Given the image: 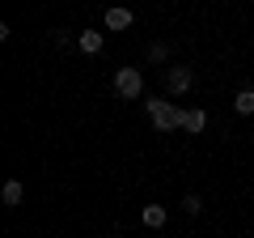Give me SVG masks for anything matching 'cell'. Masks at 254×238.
I'll return each instance as SVG.
<instances>
[{"mask_svg":"<svg viewBox=\"0 0 254 238\" xmlns=\"http://www.w3.org/2000/svg\"><path fill=\"white\" fill-rule=\"evenodd\" d=\"M190 85H195V68L190 64H170L165 68V90H170V98L190 94Z\"/></svg>","mask_w":254,"mask_h":238,"instance_id":"3","label":"cell"},{"mask_svg":"<svg viewBox=\"0 0 254 238\" xmlns=\"http://www.w3.org/2000/svg\"><path fill=\"white\" fill-rule=\"evenodd\" d=\"M208 128V111H187V119H182V132H190V136H199V132Z\"/></svg>","mask_w":254,"mask_h":238,"instance_id":"8","label":"cell"},{"mask_svg":"<svg viewBox=\"0 0 254 238\" xmlns=\"http://www.w3.org/2000/svg\"><path fill=\"white\" fill-rule=\"evenodd\" d=\"M47 38H51V43H60V47H64V43H72V34H68V30H51Z\"/></svg>","mask_w":254,"mask_h":238,"instance_id":"12","label":"cell"},{"mask_svg":"<svg viewBox=\"0 0 254 238\" xmlns=\"http://www.w3.org/2000/svg\"><path fill=\"white\" fill-rule=\"evenodd\" d=\"M0 200H4V209H17V204L26 200V187H21L17 179H9V183L0 187Z\"/></svg>","mask_w":254,"mask_h":238,"instance_id":"7","label":"cell"},{"mask_svg":"<svg viewBox=\"0 0 254 238\" xmlns=\"http://www.w3.org/2000/svg\"><path fill=\"white\" fill-rule=\"evenodd\" d=\"M182 213H187V217H199V213H203V200H199L195 192H190V196H182Z\"/></svg>","mask_w":254,"mask_h":238,"instance_id":"11","label":"cell"},{"mask_svg":"<svg viewBox=\"0 0 254 238\" xmlns=\"http://www.w3.org/2000/svg\"><path fill=\"white\" fill-rule=\"evenodd\" d=\"M76 47H81L85 55H98L102 47H106V38H102L98 30H81V34H76Z\"/></svg>","mask_w":254,"mask_h":238,"instance_id":"6","label":"cell"},{"mask_svg":"<svg viewBox=\"0 0 254 238\" xmlns=\"http://www.w3.org/2000/svg\"><path fill=\"white\" fill-rule=\"evenodd\" d=\"M140 221H144L148 230H161L165 221H170V213H165V204H144V209H140Z\"/></svg>","mask_w":254,"mask_h":238,"instance_id":"5","label":"cell"},{"mask_svg":"<svg viewBox=\"0 0 254 238\" xmlns=\"http://www.w3.org/2000/svg\"><path fill=\"white\" fill-rule=\"evenodd\" d=\"M233 111H237V115H254V90H250V85H246V90H237Z\"/></svg>","mask_w":254,"mask_h":238,"instance_id":"9","label":"cell"},{"mask_svg":"<svg viewBox=\"0 0 254 238\" xmlns=\"http://www.w3.org/2000/svg\"><path fill=\"white\" fill-rule=\"evenodd\" d=\"M115 94L119 98H140V94H144V73H140V68H115Z\"/></svg>","mask_w":254,"mask_h":238,"instance_id":"2","label":"cell"},{"mask_svg":"<svg viewBox=\"0 0 254 238\" xmlns=\"http://www.w3.org/2000/svg\"><path fill=\"white\" fill-rule=\"evenodd\" d=\"M148 64H165V60H170V43H148Z\"/></svg>","mask_w":254,"mask_h":238,"instance_id":"10","label":"cell"},{"mask_svg":"<svg viewBox=\"0 0 254 238\" xmlns=\"http://www.w3.org/2000/svg\"><path fill=\"white\" fill-rule=\"evenodd\" d=\"M131 26H136V13L127 4H110L106 9V30H131Z\"/></svg>","mask_w":254,"mask_h":238,"instance_id":"4","label":"cell"},{"mask_svg":"<svg viewBox=\"0 0 254 238\" xmlns=\"http://www.w3.org/2000/svg\"><path fill=\"white\" fill-rule=\"evenodd\" d=\"M144 111H148V119H153L161 132H178V128H182V119H187V111H182L178 102H161V98H148Z\"/></svg>","mask_w":254,"mask_h":238,"instance_id":"1","label":"cell"}]
</instances>
